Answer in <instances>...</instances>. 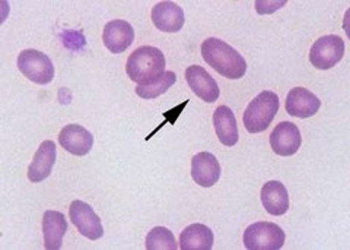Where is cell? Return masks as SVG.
<instances>
[{"label": "cell", "mask_w": 350, "mask_h": 250, "mask_svg": "<svg viewBox=\"0 0 350 250\" xmlns=\"http://www.w3.org/2000/svg\"><path fill=\"white\" fill-rule=\"evenodd\" d=\"M202 56L211 68L228 79H239L247 72L245 59L228 42L219 38L212 37L203 41Z\"/></svg>", "instance_id": "6da1fadb"}, {"label": "cell", "mask_w": 350, "mask_h": 250, "mask_svg": "<svg viewBox=\"0 0 350 250\" xmlns=\"http://www.w3.org/2000/svg\"><path fill=\"white\" fill-rule=\"evenodd\" d=\"M165 56L159 49L142 46L129 56L126 72L137 85H150L165 73Z\"/></svg>", "instance_id": "7a4b0ae2"}, {"label": "cell", "mask_w": 350, "mask_h": 250, "mask_svg": "<svg viewBox=\"0 0 350 250\" xmlns=\"http://www.w3.org/2000/svg\"><path fill=\"white\" fill-rule=\"evenodd\" d=\"M279 97L271 91H262L248 104L244 113V126L250 134H261L270 126L279 112Z\"/></svg>", "instance_id": "3957f363"}, {"label": "cell", "mask_w": 350, "mask_h": 250, "mask_svg": "<svg viewBox=\"0 0 350 250\" xmlns=\"http://www.w3.org/2000/svg\"><path fill=\"white\" fill-rule=\"evenodd\" d=\"M284 238L286 236L278 224L258 221L247 227L243 240L248 250H279Z\"/></svg>", "instance_id": "277c9868"}, {"label": "cell", "mask_w": 350, "mask_h": 250, "mask_svg": "<svg viewBox=\"0 0 350 250\" xmlns=\"http://www.w3.org/2000/svg\"><path fill=\"white\" fill-rule=\"evenodd\" d=\"M18 68L27 79L38 85H47L54 78V64L51 59L40 50H22L18 56Z\"/></svg>", "instance_id": "5b68a950"}, {"label": "cell", "mask_w": 350, "mask_h": 250, "mask_svg": "<svg viewBox=\"0 0 350 250\" xmlns=\"http://www.w3.org/2000/svg\"><path fill=\"white\" fill-rule=\"evenodd\" d=\"M345 41L338 36H324L317 40L310 51V62L314 68L327 71L334 68L343 59Z\"/></svg>", "instance_id": "8992f818"}, {"label": "cell", "mask_w": 350, "mask_h": 250, "mask_svg": "<svg viewBox=\"0 0 350 250\" xmlns=\"http://www.w3.org/2000/svg\"><path fill=\"white\" fill-rule=\"evenodd\" d=\"M70 221L78 228V232L90 240H98L104 236V227L91 205L83 201H73L69 208Z\"/></svg>", "instance_id": "52a82bcc"}, {"label": "cell", "mask_w": 350, "mask_h": 250, "mask_svg": "<svg viewBox=\"0 0 350 250\" xmlns=\"http://www.w3.org/2000/svg\"><path fill=\"white\" fill-rule=\"evenodd\" d=\"M302 136L298 126L292 122L279 123L270 134V147L280 157L295 155L301 148Z\"/></svg>", "instance_id": "ba28073f"}, {"label": "cell", "mask_w": 350, "mask_h": 250, "mask_svg": "<svg viewBox=\"0 0 350 250\" xmlns=\"http://www.w3.org/2000/svg\"><path fill=\"white\" fill-rule=\"evenodd\" d=\"M184 75L191 91L199 97V99H202L206 103H215L219 99V95H221L219 85L212 78L211 73L202 66H199V64H191V66L185 69Z\"/></svg>", "instance_id": "9c48e42d"}, {"label": "cell", "mask_w": 350, "mask_h": 250, "mask_svg": "<svg viewBox=\"0 0 350 250\" xmlns=\"http://www.w3.org/2000/svg\"><path fill=\"white\" fill-rule=\"evenodd\" d=\"M135 40V29L127 21L114 19L104 27L103 41L105 47L116 54L126 51Z\"/></svg>", "instance_id": "30bf717a"}, {"label": "cell", "mask_w": 350, "mask_h": 250, "mask_svg": "<svg viewBox=\"0 0 350 250\" xmlns=\"http://www.w3.org/2000/svg\"><path fill=\"white\" fill-rule=\"evenodd\" d=\"M59 142L72 155L83 157L90 154L94 147V136L79 125H68L62 129L59 134Z\"/></svg>", "instance_id": "8fae6325"}, {"label": "cell", "mask_w": 350, "mask_h": 250, "mask_svg": "<svg viewBox=\"0 0 350 250\" xmlns=\"http://www.w3.org/2000/svg\"><path fill=\"white\" fill-rule=\"evenodd\" d=\"M191 177L202 188H212L221 179V164L211 152H199L191 160Z\"/></svg>", "instance_id": "7c38bea8"}, {"label": "cell", "mask_w": 350, "mask_h": 250, "mask_svg": "<svg viewBox=\"0 0 350 250\" xmlns=\"http://www.w3.org/2000/svg\"><path fill=\"white\" fill-rule=\"evenodd\" d=\"M57 158V148L53 140H44L37 149L32 162L28 167V179L32 183H40L46 180L54 167Z\"/></svg>", "instance_id": "4fadbf2b"}, {"label": "cell", "mask_w": 350, "mask_h": 250, "mask_svg": "<svg viewBox=\"0 0 350 250\" xmlns=\"http://www.w3.org/2000/svg\"><path fill=\"white\" fill-rule=\"evenodd\" d=\"M152 23L159 31L178 32L184 27V10L174 2H159L152 9Z\"/></svg>", "instance_id": "5bb4252c"}, {"label": "cell", "mask_w": 350, "mask_h": 250, "mask_svg": "<svg viewBox=\"0 0 350 250\" xmlns=\"http://www.w3.org/2000/svg\"><path fill=\"white\" fill-rule=\"evenodd\" d=\"M321 101L319 97L306 88H292L286 97V112L298 118H308L320 110Z\"/></svg>", "instance_id": "9a60e30c"}, {"label": "cell", "mask_w": 350, "mask_h": 250, "mask_svg": "<svg viewBox=\"0 0 350 250\" xmlns=\"http://www.w3.org/2000/svg\"><path fill=\"white\" fill-rule=\"evenodd\" d=\"M68 220L59 211H46L42 215L44 249L59 250L63 245V237L68 232Z\"/></svg>", "instance_id": "2e32d148"}, {"label": "cell", "mask_w": 350, "mask_h": 250, "mask_svg": "<svg viewBox=\"0 0 350 250\" xmlns=\"http://www.w3.org/2000/svg\"><path fill=\"white\" fill-rule=\"evenodd\" d=\"M261 202L270 215L279 216L289 210V193L283 183L271 180L261 189Z\"/></svg>", "instance_id": "e0dca14e"}, {"label": "cell", "mask_w": 350, "mask_h": 250, "mask_svg": "<svg viewBox=\"0 0 350 250\" xmlns=\"http://www.w3.org/2000/svg\"><path fill=\"white\" fill-rule=\"evenodd\" d=\"M213 126L217 139L225 147H234L238 142V126L234 112L226 105H219L213 113Z\"/></svg>", "instance_id": "ac0fdd59"}, {"label": "cell", "mask_w": 350, "mask_h": 250, "mask_svg": "<svg viewBox=\"0 0 350 250\" xmlns=\"http://www.w3.org/2000/svg\"><path fill=\"white\" fill-rule=\"evenodd\" d=\"M213 232L204 224H191L180 234L183 250H211L213 247Z\"/></svg>", "instance_id": "d6986e66"}, {"label": "cell", "mask_w": 350, "mask_h": 250, "mask_svg": "<svg viewBox=\"0 0 350 250\" xmlns=\"http://www.w3.org/2000/svg\"><path fill=\"white\" fill-rule=\"evenodd\" d=\"M175 81H177V75L170 71L163 73L159 79H157L150 85H137L136 94L140 97V99H145V100L157 99V97L165 94L175 84Z\"/></svg>", "instance_id": "ffe728a7"}, {"label": "cell", "mask_w": 350, "mask_h": 250, "mask_svg": "<svg viewBox=\"0 0 350 250\" xmlns=\"http://www.w3.org/2000/svg\"><path fill=\"white\" fill-rule=\"evenodd\" d=\"M148 250H177L178 245L171 230L165 227H155L146 236Z\"/></svg>", "instance_id": "44dd1931"}, {"label": "cell", "mask_w": 350, "mask_h": 250, "mask_svg": "<svg viewBox=\"0 0 350 250\" xmlns=\"http://www.w3.org/2000/svg\"><path fill=\"white\" fill-rule=\"evenodd\" d=\"M62 40H63L64 47L72 50V51L82 50L86 45L85 36L79 31H63L62 32Z\"/></svg>", "instance_id": "7402d4cb"}, {"label": "cell", "mask_w": 350, "mask_h": 250, "mask_svg": "<svg viewBox=\"0 0 350 250\" xmlns=\"http://www.w3.org/2000/svg\"><path fill=\"white\" fill-rule=\"evenodd\" d=\"M187 104H189V101H183V103H181L180 105H177V107H174V108H172V110L167 112V113H165V117H167V121H165V122H163L162 125H159L157 130H153V132H152V134H150V135H149V136H148L146 139H150V138H152V135H155V134L158 132V130H159L161 127H163V126H165V125H167L168 122H170L171 125H174L175 122H177V118H178V116L181 114V112L184 110V107H185V105H187Z\"/></svg>", "instance_id": "603a6c76"}, {"label": "cell", "mask_w": 350, "mask_h": 250, "mask_svg": "<svg viewBox=\"0 0 350 250\" xmlns=\"http://www.w3.org/2000/svg\"><path fill=\"white\" fill-rule=\"evenodd\" d=\"M284 5H286L284 0H282V2H262V0H260V2H256V10L260 15H266L276 12L278 9L283 8Z\"/></svg>", "instance_id": "cb8c5ba5"}]
</instances>
